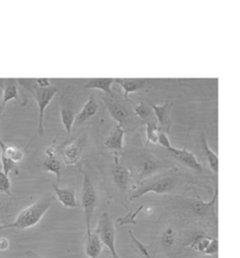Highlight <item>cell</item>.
Listing matches in <instances>:
<instances>
[{
	"label": "cell",
	"instance_id": "obj_1",
	"mask_svg": "<svg viewBox=\"0 0 240 258\" xmlns=\"http://www.w3.org/2000/svg\"><path fill=\"white\" fill-rule=\"evenodd\" d=\"M53 203L52 197L42 198L28 208L23 209L12 223L2 226L3 229H29L42 221Z\"/></svg>",
	"mask_w": 240,
	"mask_h": 258
},
{
	"label": "cell",
	"instance_id": "obj_2",
	"mask_svg": "<svg viewBox=\"0 0 240 258\" xmlns=\"http://www.w3.org/2000/svg\"><path fill=\"white\" fill-rule=\"evenodd\" d=\"M17 82L21 83L22 86L26 87L33 97L35 98L39 108V121H38V132L40 135H43L44 132L43 121H44V113L45 109L48 107L51 101L54 99L57 93L56 87L50 86L48 88H40L36 84H29L26 80H17Z\"/></svg>",
	"mask_w": 240,
	"mask_h": 258
},
{
	"label": "cell",
	"instance_id": "obj_3",
	"mask_svg": "<svg viewBox=\"0 0 240 258\" xmlns=\"http://www.w3.org/2000/svg\"><path fill=\"white\" fill-rule=\"evenodd\" d=\"M176 184L177 180L174 176L171 175L154 177L152 179L144 182L141 186L135 189L134 194L131 196V200L138 199L149 192L157 194H168L171 190H173Z\"/></svg>",
	"mask_w": 240,
	"mask_h": 258
},
{
	"label": "cell",
	"instance_id": "obj_4",
	"mask_svg": "<svg viewBox=\"0 0 240 258\" xmlns=\"http://www.w3.org/2000/svg\"><path fill=\"white\" fill-rule=\"evenodd\" d=\"M95 232L99 236L102 245L106 246V248L110 251L112 258H120L115 249L114 225L107 212H103L99 216Z\"/></svg>",
	"mask_w": 240,
	"mask_h": 258
},
{
	"label": "cell",
	"instance_id": "obj_5",
	"mask_svg": "<svg viewBox=\"0 0 240 258\" xmlns=\"http://www.w3.org/2000/svg\"><path fill=\"white\" fill-rule=\"evenodd\" d=\"M97 203V194L92 184L88 174L84 172L83 186H82V199L81 207L85 213V225H86V236L91 233L92 217Z\"/></svg>",
	"mask_w": 240,
	"mask_h": 258
},
{
	"label": "cell",
	"instance_id": "obj_6",
	"mask_svg": "<svg viewBox=\"0 0 240 258\" xmlns=\"http://www.w3.org/2000/svg\"><path fill=\"white\" fill-rule=\"evenodd\" d=\"M43 169L46 172L54 173L57 176V179H59L61 176V164L57 157L55 144H52L44 152Z\"/></svg>",
	"mask_w": 240,
	"mask_h": 258
},
{
	"label": "cell",
	"instance_id": "obj_7",
	"mask_svg": "<svg viewBox=\"0 0 240 258\" xmlns=\"http://www.w3.org/2000/svg\"><path fill=\"white\" fill-rule=\"evenodd\" d=\"M53 186L57 200L62 204L64 208H77L81 207L77 203L76 195L73 189L69 187H59L57 185H54Z\"/></svg>",
	"mask_w": 240,
	"mask_h": 258
},
{
	"label": "cell",
	"instance_id": "obj_8",
	"mask_svg": "<svg viewBox=\"0 0 240 258\" xmlns=\"http://www.w3.org/2000/svg\"><path fill=\"white\" fill-rule=\"evenodd\" d=\"M170 153L173 154L175 158H177L179 161H181L183 164L190 167L192 170L195 171H202V165L199 162L197 158L189 150L187 149H178L172 147Z\"/></svg>",
	"mask_w": 240,
	"mask_h": 258
},
{
	"label": "cell",
	"instance_id": "obj_9",
	"mask_svg": "<svg viewBox=\"0 0 240 258\" xmlns=\"http://www.w3.org/2000/svg\"><path fill=\"white\" fill-rule=\"evenodd\" d=\"M156 117L159 121V126L161 129L164 131L165 133H167L169 131L170 125V103L169 101H166L165 103H163V105H152L151 106Z\"/></svg>",
	"mask_w": 240,
	"mask_h": 258
},
{
	"label": "cell",
	"instance_id": "obj_10",
	"mask_svg": "<svg viewBox=\"0 0 240 258\" xmlns=\"http://www.w3.org/2000/svg\"><path fill=\"white\" fill-rule=\"evenodd\" d=\"M102 243L96 232H92L86 236L85 252L88 258H98L102 251Z\"/></svg>",
	"mask_w": 240,
	"mask_h": 258
},
{
	"label": "cell",
	"instance_id": "obj_11",
	"mask_svg": "<svg viewBox=\"0 0 240 258\" xmlns=\"http://www.w3.org/2000/svg\"><path fill=\"white\" fill-rule=\"evenodd\" d=\"M217 199H218V187L215 188L214 195L210 201H194L191 204V207L198 215L215 217V204L217 202Z\"/></svg>",
	"mask_w": 240,
	"mask_h": 258
},
{
	"label": "cell",
	"instance_id": "obj_12",
	"mask_svg": "<svg viewBox=\"0 0 240 258\" xmlns=\"http://www.w3.org/2000/svg\"><path fill=\"white\" fill-rule=\"evenodd\" d=\"M113 177L116 186H118L122 191H126L132 177L130 170L123 166L118 165L116 161L113 169Z\"/></svg>",
	"mask_w": 240,
	"mask_h": 258
},
{
	"label": "cell",
	"instance_id": "obj_13",
	"mask_svg": "<svg viewBox=\"0 0 240 258\" xmlns=\"http://www.w3.org/2000/svg\"><path fill=\"white\" fill-rule=\"evenodd\" d=\"M147 81V79H114V83H117L123 89L126 98L130 93H135L144 88Z\"/></svg>",
	"mask_w": 240,
	"mask_h": 258
},
{
	"label": "cell",
	"instance_id": "obj_14",
	"mask_svg": "<svg viewBox=\"0 0 240 258\" xmlns=\"http://www.w3.org/2000/svg\"><path fill=\"white\" fill-rule=\"evenodd\" d=\"M99 110V104L97 103L94 96H89L88 100L86 101L85 106L81 109V111L76 115L75 122L78 123H83L89 120L94 115L96 114Z\"/></svg>",
	"mask_w": 240,
	"mask_h": 258
},
{
	"label": "cell",
	"instance_id": "obj_15",
	"mask_svg": "<svg viewBox=\"0 0 240 258\" xmlns=\"http://www.w3.org/2000/svg\"><path fill=\"white\" fill-rule=\"evenodd\" d=\"M124 135H125V130L122 127L121 124H117L106 141V148L112 149V150H122L123 144H124Z\"/></svg>",
	"mask_w": 240,
	"mask_h": 258
},
{
	"label": "cell",
	"instance_id": "obj_16",
	"mask_svg": "<svg viewBox=\"0 0 240 258\" xmlns=\"http://www.w3.org/2000/svg\"><path fill=\"white\" fill-rule=\"evenodd\" d=\"M105 103L107 109L111 117L113 120H115L118 122V124H121V122H125L129 117V112L127 109L124 108L119 103L115 101L108 100V99H103Z\"/></svg>",
	"mask_w": 240,
	"mask_h": 258
},
{
	"label": "cell",
	"instance_id": "obj_17",
	"mask_svg": "<svg viewBox=\"0 0 240 258\" xmlns=\"http://www.w3.org/2000/svg\"><path fill=\"white\" fill-rule=\"evenodd\" d=\"M82 156V144L80 142L69 144L64 150V162L66 165H75Z\"/></svg>",
	"mask_w": 240,
	"mask_h": 258
},
{
	"label": "cell",
	"instance_id": "obj_18",
	"mask_svg": "<svg viewBox=\"0 0 240 258\" xmlns=\"http://www.w3.org/2000/svg\"><path fill=\"white\" fill-rule=\"evenodd\" d=\"M3 101L2 107L4 108L8 102L18 99V84L15 79H5L4 89H3Z\"/></svg>",
	"mask_w": 240,
	"mask_h": 258
},
{
	"label": "cell",
	"instance_id": "obj_19",
	"mask_svg": "<svg viewBox=\"0 0 240 258\" xmlns=\"http://www.w3.org/2000/svg\"><path fill=\"white\" fill-rule=\"evenodd\" d=\"M114 83V79H92L85 84V89L100 90L106 94L113 96L112 86Z\"/></svg>",
	"mask_w": 240,
	"mask_h": 258
},
{
	"label": "cell",
	"instance_id": "obj_20",
	"mask_svg": "<svg viewBox=\"0 0 240 258\" xmlns=\"http://www.w3.org/2000/svg\"><path fill=\"white\" fill-rule=\"evenodd\" d=\"M0 154H3L7 157L10 160H12L14 163L20 162L24 158V152L17 146L10 145L8 146L4 144V142L0 138Z\"/></svg>",
	"mask_w": 240,
	"mask_h": 258
},
{
	"label": "cell",
	"instance_id": "obj_21",
	"mask_svg": "<svg viewBox=\"0 0 240 258\" xmlns=\"http://www.w3.org/2000/svg\"><path fill=\"white\" fill-rule=\"evenodd\" d=\"M59 114H60V120L63 124L64 128L66 130L68 136H70L71 134V129L75 122V114L72 111V109L69 108H60L59 110Z\"/></svg>",
	"mask_w": 240,
	"mask_h": 258
},
{
	"label": "cell",
	"instance_id": "obj_22",
	"mask_svg": "<svg viewBox=\"0 0 240 258\" xmlns=\"http://www.w3.org/2000/svg\"><path fill=\"white\" fill-rule=\"evenodd\" d=\"M202 142H203V147H204V150H205V157H206V160L208 162V165L210 167V169L213 171V172L215 174H217L219 172V158L216 155V153H214L210 149L205 137H203Z\"/></svg>",
	"mask_w": 240,
	"mask_h": 258
},
{
	"label": "cell",
	"instance_id": "obj_23",
	"mask_svg": "<svg viewBox=\"0 0 240 258\" xmlns=\"http://www.w3.org/2000/svg\"><path fill=\"white\" fill-rule=\"evenodd\" d=\"M212 238H213V237L205 236V235H199L193 239V241L191 243V247L194 251L205 254L206 249L208 248L209 244L212 241Z\"/></svg>",
	"mask_w": 240,
	"mask_h": 258
},
{
	"label": "cell",
	"instance_id": "obj_24",
	"mask_svg": "<svg viewBox=\"0 0 240 258\" xmlns=\"http://www.w3.org/2000/svg\"><path fill=\"white\" fill-rule=\"evenodd\" d=\"M143 208H144V206H140L135 211H131V212L128 213L127 215L118 218L116 220V222L121 226L128 225V224H137L136 218H137V216L139 215V213L143 210Z\"/></svg>",
	"mask_w": 240,
	"mask_h": 258
},
{
	"label": "cell",
	"instance_id": "obj_25",
	"mask_svg": "<svg viewBox=\"0 0 240 258\" xmlns=\"http://www.w3.org/2000/svg\"><path fill=\"white\" fill-rule=\"evenodd\" d=\"M147 146L150 143L151 144H158V134L160 126L156 124L155 122H147Z\"/></svg>",
	"mask_w": 240,
	"mask_h": 258
},
{
	"label": "cell",
	"instance_id": "obj_26",
	"mask_svg": "<svg viewBox=\"0 0 240 258\" xmlns=\"http://www.w3.org/2000/svg\"><path fill=\"white\" fill-rule=\"evenodd\" d=\"M11 188H12V183H11L9 174L5 173L0 169V192L11 196L12 195Z\"/></svg>",
	"mask_w": 240,
	"mask_h": 258
},
{
	"label": "cell",
	"instance_id": "obj_27",
	"mask_svg": "<svg viewBox=\"0 0 240 258\" xmlns=\"http://www.w3.org/2000/svg\"><path fill=\"white\" fill-rule=\"evenodd\" d=\"M129 235H130V237H131L132 243L135 246L136 251H138L143 256L149 258L150 254H149V250H148V248L146 247V245L142 243L141 241L133 234V232H132L131 230H129Z\"/></svg>",
	"mask_w": 240,
	"mask_h": 258
},
{
	"label": "cell",
	"instance_id": "obj_28",
	"mask_svg": "<svg viewBox=\"0 0 240 258\" xmlns=\"http://www.w3.org/2000/svg\"><path fill=\"white\" fill-rule=\"evenodd\" d=\"M158 144L162 145L163 148H165L166 150L168 151L171 150V148L173 147L171 145L168 137H167V133H165L161 128L159 130V134H158Z\"/></svg>",
	"mask_w": 240,
	"mask_h": 258
},
{
	"label": "cell",
	"instance_id": "obj_29",
	"mask_svg": "<svg viewBox=\"0 0 240 258\" xmlns=\"http://www.w3.org/2000/svg\"><path fill=\"white\" fill-rule=\"evenodd\" d=\"M135 113L136 115L142 119V120H145L149 117V108L146 106V104L141 101L135 108Z\"/></svg>",
	"mask_w": 240,
	"mask_h": 258
},
{
	"label": "cell",
	"instance_id": "obj_30",
	"mask_svg": "<svg viewBox=\"0 0 240 258\" xmlns=\"http://www.w3.org/2000/svg\"><path fill=\"white\" fill-rule=\"evenodd\" d=\"M163 242L165 246L169 247L175 242V233L173 228H168L163 236Z\"/></svg>",
	"mask_w": 240,
	"mask_h": 258
},
{
	"label": "cell",
	"instance_id": "obj_31",
	"mask_svg": "<svg viewBox=\"0 0 240 258\" xmlns=\"http://www.w3.org/2000/svg\"><path fill=\"white\" fill-rule=\"evenodd\" d=\"M218 251H219V240L217 237H213L211 242L205 251V255H213V254H216Z\"/></svg>",
	"mask_w": 240,
	"mask_h": 258
},
{
	"label": "cell",
	"instance_id": "obj_32",
	"mask_svg": "<svg viewBox=\"0 0 240 258\" xmlns=\"http://www.w3.org/2000/svg\"><path fill=\"white\" fill-rule=\"evenodd\" d=\"M35 84L40 88H48L51 85V80L48 79H38L34 80Z\"/></svg>",
	"mask_w": 240,
	"mask_h": 258
},
{
	"label": "cell",
	"instance_id": "obj_33",
	"mask_svg": "<svg viewBox=\"0 0 240 258\" xmlns=\"http://www.w3.org/2000/svg\"><path fill=\"white\" fill-rule=\"evenodd\" d=\"M10 247V241L7 237H0V251H7Z\"/></svg>",
	"mask_w": 240,
	"mask_h": 258
},
{
	"label": "cell",
	"instance_id": "obj_34",
	"mask_svg": "<svg viewBox=\"0 0 240 258\" xmlns=\"http://www.w3.org/2000/svg\"><path fill=\"white\" fill-rule=\"evenodd\" d=\"M26 256L27 258H43L41 255H39L35 251H30V250L26 251Z\"/></svg>",
	"mask_w": 240,
	"mask_h": 258
},
{
	"label": "cell",
	"instance_id": "obj_35",
	"mask_svg": "<svg viewBox=\"0 0 240 258\" xmlns=\"http://www.w3.org/2000/svg\"><path fill=\"white\" fill-rule=\"evenodd\" d=\"M2 101H3V90L0 89V108H4L2 107Z\"/></svg>",
	"mask_w": 240,
	"mask_h": 258
},
{
	"label": "cell",
	"instance_id": "obj_36",
	"mask_svg": "<svg viewBox=\"0 0 240 258\" xmlns=\"http://www.w3.org/2000/svg\"><path fill=\"white\" fill-rule=\"evenodd\" d=\"M2 109H3V108H0V119H1V112H2Z\"/></svg>",
	"mask_w": 240,
	"mask_h": 258
},
{
	"label": "cell",
	"instance_id": "obj_37",
	"mask_svg": "<svg viewBox=\"0 0 240 258\" xmlns=\"http://www.w3.org/2000/svg\"><path fill=\"white\" fill-rule=\"evenodd\" d=\"M2 226H3V224H1V223H0V230H2Z\"/></svg>",
	"mask_w": 240,
	"mask_h": 258
},
{
	"label": "cell",
	"instance_id": "obj_38",
	"mask_svg": "<svg viewBox=\"0 0 240 258\" xmlns=\"http://www.w3.org/2000/svg\"><path fill=\"white\" fill-rule=\"evenodd\" d=\"M120 258H121V257H120Z\"/></svg>",
	"mask_w": 240,
	"mask_h": 258
}]
</instances>
